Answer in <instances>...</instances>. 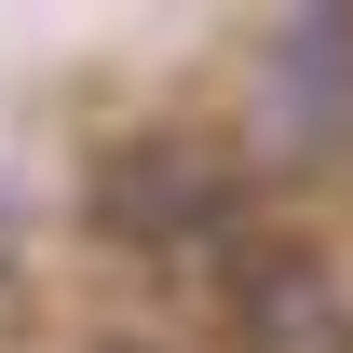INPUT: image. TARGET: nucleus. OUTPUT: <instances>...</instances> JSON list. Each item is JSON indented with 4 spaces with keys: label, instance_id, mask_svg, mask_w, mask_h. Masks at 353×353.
I'll use <instances>...</instances> for the list:
<instances>
[{
    "label": "nucleus",
    "instance_id": "f257e3e1",
    "mask_svg": "<svg viewBox=\"0 0 353 353\" xmlns=\"http://www.w3.org/2000/svg\"><path fill=\"white\" fill-rule=\"evenodd\" d=\"M95 231L109 245H218V231H245V163L176 136V123H150L95 163Z\"/></svg>",
    "mask_w": 353,
    "mask_h": 353
},
{
    "label": "nucleus",
    "instance_id": "f03ea898",
    "mask_svg": "<svg viewBox=\"0 0 353 353\" xmlns=\"http://www.w3.org/2000/svg\"><path fill=\"white\" fill-rule=\"evenodd\" d=\"M259 95L299 109V123H285L299 150L340 136V123H353V14H299V28H272V41H259Z\"/></svg>",
    "mask_w": 353,
    "mask_h": 353
}]
</instances>
